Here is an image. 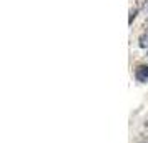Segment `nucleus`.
<instances>
[{
	"mask_svg": "<svg viewBox=\"0 0 148 143\" xmlns=\"http://www.w3.org/2000/svg\"><path fill=\"white\" fill-rule=\"evenodd\" d=\"M136 78L140 80V82H147L148 80V67H138L136 68Z\"/></svg>",
	"mask_w": 148,
	"mask_h": 143,
	"instance_id": "1",
	"label": "nucleus"
},
{
	"mask_svg": "<svg viewBox=\"0 0 148 143\" xmlns=\"http://www.w3.org/2000/svg\"><path fill=\"white\" fill-rule=\"evenodd\" d=\"M136 15H138V8H130V17H128V25H132L133 23V20L136 18Z\"/></svg>",
	"mask_w": 148,
	"mask_h": 143,
	"instance_id": "2",
	"label": "nucleus"
},
{
	"mask_svg": "<svg viewBox=\"0 0 148 143\" xmlns=\"http://www.w3.org/2000/svg\"><path fill=\"white\" fill-rule=\"evenodd\" d=\"M140 47L141 48H147L148 47V34H143L140 37Z\"/></svg>",
	"mask_w": 148,
	"mask_h": 143,
	"instance_id": "3",
	"label": "nucleus"
},
{
	"mask_svg": "<svg viewBox=\"0 0 148 143\" xmlns=\"http://www.w3.org/2000/svg\"><path fill=\"white\" fill-rule=\"evenodd\" d=\"M143 3H145V0H136V8L140 10V8L143 7Z\"/></svg>",
	"mask_w": 148,
	"mask_h": 143,
	"instance_id": "4",
	"label": "nucleus"
}]
</instances>
